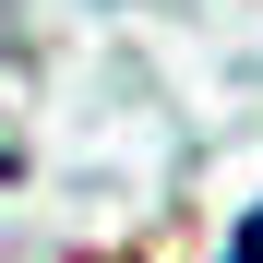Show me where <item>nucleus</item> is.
Returning <instances> with one entry per match:
<instances>
[{"label":"nucleus","mask_w":263,"mask_h":263,"mask_svg":"<svg viewBox=\"0 0 263 263\" xmlns=\"http://www.w3.org/2000/svg\"><path fill=\"white\" fill-rule=\"evenodd\" d=\"M215 263H263V203H251L239 228H228V251H215Z\"/></svg>","instance_id":"1"}]
</instances>
